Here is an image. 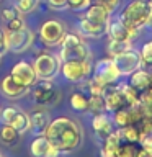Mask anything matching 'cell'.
<instances>
[{
	"instance_id": "obj_1",
	"label": "cell",
	"mask_w": 152,
	"mask_h": 157,
	"mask_svg": "<svg viewBox=\"0 0 152 157\" xmlns=\"http://www.w3.org/2000/svg\"><path fill=\"white\" fill-rule=\"evenodd\" d=\"M44 136L59 152H64V154L75 151L83 141V132L80 124L66 116H59L56 120H51Z\"/></svg>"
},
{
	"instance_id": "obj_2",
	"label": "cell",
	"mask_w": 152,
	"mask_h": 157,
	"mask_svg": "<svg viewBox=\"0 0 152 157\" xmlns=\"http://www.w3.org/2000/svg\"><path fill=\"white\" fill-rule=\"evenodd\" d=\"M61 46V57L62 62L66 61H92V52L88 46L83 43L80 34L75 33H66L62 38V41L59 43Z\"/></svg>"
},
{
	"instance_id": "obj_3",
	"label": "cell",
	"mask_w": 152,
	"mask_h": 157,
	"mask_svg": "<svg viewBox=\"0 0 152 157\" xmlns=\"http://www.w3.org/2000/svg\"><path fill=\"white\" fill-rule=\"evenodd\" d=\"M149 12H150V5L147 2H142V0H131V2L124 7V10L121 12L120 18L129 29L139 31L141 28H144L146 20L149 17Z\"/></svg>"
},
{
	"instance_id": "obj_4",
	"label": "cell",
	"mask_w": 152,
	"mask_h": 157,
	"mask_svg": "<svg viewBox=\"0 0 152 157\" xmlns=\"http://www.w3.org/2000/svg\"><path fill=\"white\" fill-rule=\"evenodd\" d=\"M61 57L51 52H43L34 59L33 67L39 80H52L61 72Z\"/></svg>"
},
{
	"instance_id": "obj_5",
	"label": "cell",
	"mask_w": 152,
	"mask_h": 157,
	"mask_svg": "<svg viewBox=\"0 0 152 157\" xmlns=\"http://www.w3.org/2000/svg\"><path fill=\"white\" fill-rule=\"evenodd\" d=\"M5 39H7V49L13 54L26 52L34 41V33L29 28H21L18 31H5Z\"/></svg>"
},
{
	"instance_id": "obj_6",
	"label": "cell",
	"mask_w": 152,
	"mask_h": 157,
	"mask_svg": "<svg viewBox=\"0 0 152 157\" xmlns=\"http://www.w3.org/2000/svg\"><path fill=\"white\" fill-rule=\"evenodd\" d=\"M61 72L67 82L80 83L92 74V61H66L61 64Z\"/></svg>"
},
{
	"instance_id": "obj_7",
	"label": "cell",
	"mask_w": 152,
	"mask_h": 157,
	"mask_svg": "<svg viewBox=\"0 0 152 157\" xmlns=\"http://www.w3.org/2000/svg\"><path fill=\"white\" fill-rule=\"evenodd\" d=\"M121 77L120 71H118L113 57H106V59H100L95 64V69H93V75L92 78H95L103 85H115L118 82V78Z\"/></svg>"
},
{
	"instance_id": "obj_8",
	"label": "cell",
	"mask_w": 152,
	"mask_h": 157,
	"mask_svg": "<svg viewBox=\"0 0 152 157\" xmlns=\"http://www.w3.org/2000/svg\"><path fill=\"white\" fill-rule=\"evenodd\" d=\"M113 61H115L121 75H131L132 72H136L137 69L142 67L141 52L136 51V49H129V51H124L118 56H113Z\"/></svg>"
},
{
	"instance_id": "obj_9",
	"label": "cell",
	"mask_w": 152,
	"mask_h": 157,
	"mask_svg": "<svg viewBox=\"0 0 152 157\" xmlns=\"http://www.w3.org/2000/svg\"><path fill=\"white\" fill-rule=\"evenodd\" d=\"M66 34V26L59 20H48L39 28V38L48 46H57Z\"/></svg>"
},
{
	"instance_id": "obj_10",
	"label": "cell",
	"mask_w": 152,
	"mask_h": 157,
	"mask_svg": "<svg viewBox=\"0 0 152 157\" xmlns=\"http://www.w3.org/2000/svg\"><path fill=\"white\" fill-rule=\"evenodd\" d=\"M0 118L5 124H10L17 129L20 134L25 131H29V115L20 110L17 106H7L0 113Z\"/></svg>"
},
{
	"instance_id": "obj_11",
	"label": "cell",
	"mask_w": 152,
	"mask_h": 157,
	"mask_svg": "<svg viewBox=\"0 0 152 157\" xmlns=\"http://www.w3.org/2000/svg\"><path fill=\"white\" fill-rule=\"evenodd\" d=\"M10 75H12L17 82L21 83V85L29 87V88H31L34 83L38 82V77H36V72H34L33 64H29V62H26V61H18V62L12 67Z\"/></svg>"
},
{
	"instance_id": "obj_12",
	"label": "cell",
	"mask_w": 152,
	"mask_h": 157,
	"mask_svg": "<svg viewBox=\"0 0 152 157\" xmlns=\"http://www.w3.org/2000/svg\"><path fill=\"white\" fill-rule=\"evenodd\" d=\"M106 34L110 36V39H116V41H134L139 31H132L121 21V18H115L108 21Z\"/></svg>"
},
{
	"instance_id": "obj_13",
	"label": "cell",
	"mask_w": 152,
	"mask_h": 157,
	"mask_svg": "<svg viewBox=\"0 0 152 157\" xmlns=\"http://www.w3.org/2000/svg\"><path fill=\"white\" fill-rule=\"evenodd\" d=\"M33 100L38 105H48V103H54V95H56V90H54L52 80H39L33 85Z\"/></svg>"
},
{
	"instance_id": "obj_14",
	"label": "cell",
	"mask_w": 152,
	"mask_h": 157,
	"mask_svg": "<svg viewBox=\"0 0 152 157\" xmlns=\"http://www.w3.org/2000/svg\"><path fill=\"white\" fill-rule=\"evenodd\" d=\"M0 92L3 93L10 100H18V98L25 97L26 93H29V87L21 85L20 82H17L12 75H7L2 78L0 82Z\"/></svg>"
},
{
	"instance_id": "obj_15",
	"label": "cell",
	"mask_w": 152,
	"mask_h": 157,
	"mask_svg": "<svg viewBox=\"0 0 152 157\" xmlns=\"http://www.w3.org/2000/svg\"><path fill=\"white\" fill-rule=\"evenodd\" d=\"M29 152L33 157H59V154H61L44 134L36 136L33 139L31 146H29Z\"/></svg>"
},
{
	"instance_id": "obj_16",
	"label": "cell",
	"mask_w": 152,
	"mask_h": 157,
	"mask_svg": "<svg viewBox=\"0 0 152 157\" xmlns=\"http://www.w3.org/2000/svg\"><path fill=\"white\" fill-rule=\"evenodd\" d=\"M106 28H108V23H95V21L87 20L85 17H82L78 25H77V29H78V33H80V36L93 38V39H98V38L105 36Z\"/></svg>"
},
{
	"instance_id": "obj_17",
	"label": "cell",
	"mask_w": 152,
	"mask_h": 157,
	"mask_svg": "<svg viewBox=\"0 0 152 157\" xmlns=\"http://www.w3.org/2000/svg\"><path fill=\"white\" fill-rule=\"evenodd\" d=\"M49 123H51V115L39 108V110H34L31 115H29V131L34 132L36 136H41L46 132Z\"/></svg>"
},
{
	"instance_id": "obj_18",
	"label": "cell",
	"mask_w": 152,
	"mask_h": 157,
	"mask_svg": "<svg viewBox=\"0 0 152 157\" xmlns=\"http://www.w3.org/2000/svg\"><path fill=\"white\" fill-rule=\"evenodd\" d=\"M103 97H105V106H106L108 111H116V110H120V108L126 106V101H124V98H123L121 92L118 90V87L108 85L105 93H103Z\"/></svg>"
},
{
	"instance_id": "obj_19",
	"label": "cell",
	"mask_w": 152,
	"mask_h": 157,
	"mask_svg": "<svg viewBox=\"0 0 152 157\" xmlns=\"http://www.w3.org/2000/svg\"><path fill=\"white\" fill-rule=\"evenodd\" d=\"M92 128L95 129V134L98 136V139L103 141L113 131V120H110L105 113H98L92 120Z\"/></svg>"
},
{
	"instance_id": "obj_20",
	"label": "cell",
	"mask_w": 152,
	"mask_h": 157,
	"mask_svg": "<svg viewBox=\"0 0 152 157\" xmlns=\"http://www.w3.org/2000/svg\"><path fill=\"white\" fill-rule=\"evenodd\" d=\"M121 136L120 131H111L105 139H103V146L100 149V155L101 157H116V151L121 146Z\"/></svg>"
},
{
	"instance_id": "obj_21",
	"label": "cell",
	"mask_w": 152,
	"mask_h": 157,
	"mask_svg": "<svg viewBox=\"0 0 152 157\" xmlns=\"http://www.w3.org/2000/svg\"><path fill=\"white\" fill-rule=\"evenodd\" d=\"M83 17L87 20H90V21H95V23H108L110 21V17H111V12L100 3H93V5L90 3V7L85 10Z\"/></svg>"
},
{
	"instance_id": "obj_22",
	"label": "cell",
	"mask_w": 152,
	"mask_h": 157,
	"mask_svg": "<svg viewBox=\"0 0 152 157\" xmlns=\"http://www.w3.org/2000/svg\"><path fill=\"white\" fill-rule=\"evenodd\" d=\"M118 90L121 92L123 98H124L126 106H134V105H139L141 103V92L132 87L131 83H120Z\"/></svg>"
},
{
	"instance_id": "obj_23",
	"label": "cell",
	"mask_w": 152,
	"mask_h": 157,
	"mask_svg": "<svg viewBox=\"0 0 152 157\" xmlns=\"http://www.w3.org/2000/svg\"><path fill=\"white\" fill-rule=\"evenodd\" d=\"M129 83L134 88H137L139 92L146 90V88L150 87V72L147 71H142V69H137L136 72L131 74V80Z\"/></svg>"
},
{
	"instance_id": "obj_24",
	"label": "cell",
	"mask_w": 152,
	"mask_h": 157,
	"mask_svg": "<svg viewBox=\"0 0 152 157\" xmlns=\"http://www.w3.org/2000/svg\"><path fill=\"white\" fill-rule=\"evenodd\" d=\"M70 106H72V110L77 111V113L88 111V95L80 92V90L72 93L70 95Z\"/></svg>"
},
{
	"instance_id": "obj_25",
	"label": "cell",
	"mask_w": 152,
	"mask_h": 157,
	"mask_svg": "<svg viewBox=\"0 0 152 157\" xmlns=\"http://www.w3.org/2000/svg\"><path fill=\"white\" fill-rule=\"evenodd\" d=\"M18 137H20V132L15 129L13 126H10V124H3L0 126V142L2 144H15V142L18 141Z\"/></svg>"
},
{
	"instance_id": "obj_26",
	"label": "cell",
	"mask_w": 152,
	"mask_h": 157,
	"mask_svg": "<svg viewBox=\"0 0 152 157\" xmlns=\"http://www.w3.org/2000/svg\"><path fill=\"white\" fill-rule=\"evenodd\" d=\"M129 49H132L131 41H116V39H111L106 46V51L110 54V57L118 56V54H121L124 51H129Z\"/></svg>"
},
{
	"instance_id": "obj_27",
	"label": "cell",
	"mask_w": 152,
	"mask_h": 157,
	"mask_svg": "<svg viewBox=\"0 0 152 157\" xmlns=\"http://www.w3.org/2000/svg\"><path fill=\"white\" fill-rule=\"evenodd\" d=\"M88 111L93 113V115L105 113L106 111L105 97L103 95H88Z\"/></svg>"
},
{
	"instance_id": "obj_28",
	"label": "cell",
	"mask_w": 152,
	"mask_h": 157,
	"mask_svg": "<svg viewBox=\"0 0 152 157\" xmlns=\"http://www.w3.org/2000/svg\"><path fill=\"white\" fill-rule=\"evenodd\" d=\"M120 136L124 142H132L134 144V142L139 141V129L134 124H127L120 129Z\"/></svg>"
},
{
	"instance_id": "obj_29",
	"label": "cell",
	"mask_w": 152,
	"mask_h": 157,
	"mask_svg": "<svg viewBox=\"0 0 152 157\" xmlns=\"http://www.w3.org/2000/svg\"><path fill=\"white\" fill-rule=\"evenodd\" d=\"M113 124H116L118 128H124L127 124H131V120H129V110L127 106L124 108H120V110L113 111Z\"/></svg>"
},
{
	"instance_id": "obj_30",
	"label": "cell",
	"mask_w": 152,
	"mask_h": 157,
	"mask_svg": "<svg viewBox=\"0 0 152 157\" xmlns=\"http://www.w3.org/2000/svg\"><path fill=\"white\" fill-rule=\"evenodd\" d=\"M39 0H15V7H17L23 15H28L36 10Z\"/></svg>"
},
{
	"instance_id": "obj_31",
	"label": "cell",
	"mask_w": 152,
	"mask_h": 157,
	"mask_svg": "<svg viewBox=\"0 0 152 157\" xmlns=\"http://www.w3.org/2000/svg\"><path fill=\"white\" fill-rule=\"evenodd\" d=\"M141 61H142V66L152 69V41L146 43L141 49Z\"/></svg>"
},
{
	"instance_id": "obj_32",
	"label": "cell",
	"mask_w": 152,
	"mask_h": 157,
	"mask_svg": "<svg viewBox=\"0 0 152 157\" xmlns=\"http://www.w3.org/2000/svg\"><path fill=\"white\" fill-rule=\"evenodd\" d=\"M137 151L132 142H126V144H121L116 151V157H136Z\"/></svg>"
},
{
	"instance_id": "obj_33",
	"label": "cell",
	"mask_w": 152,
	"mask_h": 157,
	"mask_svg": "<svg viewBox=\"0 0 152 157\" xmlns=\"http://www.w3.org/2000/svg\"><path fill=\"white\" fill-rule=\"evenodd\" d=\"M21 12L15 7V5H10V7H5L3 10H2V20L5 23L7 21H10V20H13V18H18V17H21Z\"/></svg>"
},
{
	"instance_id": "obj_34",
	"label": "cell",
	"mask_w": 152,
	"mask_h": 157,
	"mask_svg": "<svg viewBox=\"0 0 152 157\" xmlns=\"http://www.w3.org/2000/svg\"><path fill=\"white\" fill-rule=\"evenodd\" d=\"M92 0H67V8H72L75 12H83L90 7Z\"/></svg>"
},
{
	"instance_id": "obj_35",
	"label": "cell",
	"mask_w": 152,
	"mask_h": 157,
	"mask_svg": "<svg viewBox=\"0 0 152 157\" xmlns=\"http://www.w3.org/2000/svg\"><path fill=\"white\" fill-rule=\"evenodd\" d=\"M137 129L141 134H152V116H144L137 123Z\"/></svg>"
},
{
	"instance_id": "obj_36",
	"label": "cell",
	"mask_w": 152,
	"mask_h": 157,
	"mask_svg": "<svg viewBox=\"0 0 152 157\" xmlns=\"http://www.w3.org/2000/svg\"><path fill=\"white\" fill-rule=\"evenodd\" d=\"M5 31H18V29H21L25 28L26 25H25V20H23V15L21 17H18V18H13V20H10V21L5 23Z\"/></svg>"
},
{
	"instance_id": "obj_37",
	"label": "cell",
	"mask_w": 152,
	"mask_h": 157,
	"mask_svg": "<svg viewBox=\"0 0 152 157\" xmlns=\"http://www.w3.org/2000/svg\"><path fill=\"white\" fill-rule=\"evenodd\" d=\"M141 105H144V106L152 105V88L150 87L141 92Z\"/></svg>"
},
{
	"instance_id": "obj_38",
	"label": "cell",
	"mask_w": 152,
	"mask_h": 157,
	"mask_svg": "<svg viewBox=\"0 0 152 157\" xmlns=\"http://www.w3.org/2000/svg\"><path fill=\"white\" fill-rule=\"evenodd\" d=\"M95 3H100V5H103V7H106L113 13L115 8L120 5V0H95Z\"/></svg>"
},
{
	"instance_id": "obj_39",
	"label": "cell",
	"mask_w": 152,
	"mask_h": 157,
	"mask_svg": "<svg viewBox=\"0 0 152 157\" xmlns=\"http://www.w3.org/2000/svg\"><path fill=\"white\" fill-rule=\"evenodd\" d=\"M49 7L56 8V10H64L67 8V0H48Z\"/></svg>"
},
{
	"instance_id": "obj_40",
	"label": "cell",
	"mask_w": 152,
	"mask_h": 157,
	"mask_svg": "<svg viewBox=\"0 0 152 157\" xmlns=\"http://www.w3.org/2000/svg\"><path fill=\"white\" fill-rule=\"evenodd\" d=\"M139 142L141 146H146V147H152V134H141L139 132Z\"/></svg>"
},
{
	"instance_id": "obj_41",
	"label": "cell",
	"mask_w": 152,
	"mask_h": 157,
	"mask_svg": "<svg viewBox=\"0 0 152 157\" xmlns=\"http://www.w3.org/2000/svg\"><path fill=\"white\" fill-rule=\"evenodd\" d=\"M136 157H152V147H146L142 146L139 151H137Z\"/></svg>"
},
{
	"instance_id": "obj_42",
	"label": "cell",
	"mask_w": 152,
	"mask_h": 157,
	"mask_svg": "<svg viewBox=\"0 0 152 157\" xmlns=\"http://www.w3.org/2000/svg\"><path fill=\"white\" fill-rule=\"evenodd\" d=\"M8 49H7V39H5V31H2L0 29V54H3V52H7Z\"/></svg>"
},
{
	"instance_id": "obj_43",
	"label": "cell",
	"mask_w": 152,
	"mask_h": 157,
	"mask_svg": "<svg viewBox=\"0 0 152 157\" xmlns=\"http://www.w3.org/2000/svg\"><path fill=\"white\" fill-rule=\"evenodd\" d=\"M146 28H149V29H152V7H150V12H149V17H147V20H146V25H144Z\"/></svg>"
},
{
	"instance_id": "obj_44",
	"label": "cell",
	"mask_w": 152,
	"mask_h": 157,
	"mask_svg": "<svg viewBox=\"0 0 152 157\" xmlns=\"http://www.w3.org/2000/svg\"><path fill=\"white\" fill-rule=\"evenodd\" d=\"M150 88H152V71H150Z\"/></svg>"
},
{
	"instance_id": "obj_45",
	"label": "cell",
	"mask_w": 152,
	"mask_h": 157,
	"mask_svg": "<svg viewBox=\"0 0 152 157\" xmlns=\"http://www.w3.org/2000/svg\"><path fill=\"white\" fill-rule=\"evenodd\" d=\"M147 3H149V5H150V7H152V0H147Z\"/></svg>"
},
{
	"instance_id": "obj_46",
	"label": "cell",
	"mask_w": 152,
	"mask_h": 157,
	"mask_svg": "<svg viewBox=\"0 0 152 157\" xmlns=\"http://www.w3.org/2000/svg\"><path fill=\"white\" fill-rule=\"evenodd\" d=\"M0 61H2V54H0Z\"/></svg>"
},
{
	"instance_id": "obj_47",
	"label": "cell",
	"mask_w": 152,
	"mask_h": 157,
	"mask_svg": "<svg viewBox=\"0 0 152 157\" xmlns=\"http://www.w3.org/2000/svg\"><path fill=\"white\" fill-rule=\"evenodd\" d=\"M142 2H147V0H142Z\"/></svg>"
},
{
	"instance_id": "obj_48",
	"label": "cell",
	"mask_w": 152,
	"mask_h": 157,
	"mask_svg": "<svg viewBox=\"0 0 152 157\" xmlns=\"http://www.w3.org/2000/svg\"><path fill=\"white\" fill-rule=\"evenodd\" d=\"M0 157H3V155H2V154H0Z\"/></svg>"
},
{
	"instance_id": "obj_49",
	"label": "cell",
	"mask_w": 152,
	"mask_h": 157,
	"mask_svg": "<svg viewBox=\"0 0 152 157\" xmlns=\"http://www.w3.org/2000/svg\"><path fill=\"white\" fill-rule=\"evenodd\" d=\"M0 2H2V0H0Z\"/></svg>"
}]
</instances>
